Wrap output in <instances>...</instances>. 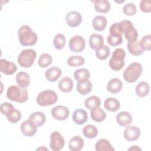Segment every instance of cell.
<instances>
[{
    "label": "cell",
    "mask_w": 151,
    "mask_h": 151,
    "mask_svg": "<svg viewBox=\"0 0 151 151\" xmlns=\"http://www.w3.org/2000/svg\"><path fill=\"white\" fill-rule=\"evenodd\" d=\"M20 44L23 46H31L35 44L37 41V34L32 31L31 27L27 25L21 26L18 31Z\"/></svg>",
    "instance_id": "1"
},
{
    "label": "cell",
    "mask_w": 151,
    "mask_h": 151,
    "mask_svg": "<svg viewBox=\"0 0 151 151\" xmlns=\"http://www.w3.org/2000/svg\"><path fill=\"white\" fill-rule=\"evenodd\" d=\"M6 97L11 101L24 103L28 99L27 87L19 85L11 86L7 89Z\"/></svg>",
    "instance_id": "2"
},
{
    "label": "cell",
    "mask_w": 151,
    "mask_h": 151,
    "mask_svg": "<svg viewBox=\"0 0 151 151\" xmlns=\"http://www.w3.org/2000/svg\"><path fill=\"white\" fill-rule=\"evenodd\" d=\"M143 67L140 63H132L124 70V79L128 83H134L141 75Z\"/></svg>",
    "instance_id": "3"
},
{
    "label": "cell",
    "mask_w": 151,
    "mask_h": 151,
    "mask_svg": "<svg viewBox=\"0 0 151 151\" xmlns=\"http://www.w3.org/2000/svg\"><path fill=\"white\" fill-rule=\"evenodd\" d=\"M126 57L125 51L120 48H117L112 54V57L109 61V67L114 71H119L124 65V58Z\"/></svg>",
    "instance_id": "4"
},
{
    "label": "cell",
    "mask_w": 151,
    "mask_h": 151,
    "mask_svg": "<svg viewBox=\"0 0 151 151\" xmlns=\"http://www.w3.org/2000/svg\"><path fill=\"white\" fill-rule=\"evenodd\" d=\"M58 96L52 90H47L40 92L37 97V103L41 106H47L54 104L57 102Z\"/></svg>",
    "instance_id": "5"
},
{
    "label": "cell",
    "mask_w": 151,
    "mask_h": 151,
    "mask_svg": "<svg viewBox=\"0 0 151 151\" xmlns=\"http://www.w3.org/2000/svg\"><path fill=\"white\" fill-rule=\"evenodd\" d=\"M37 54L34 50L26 49L22 50L18 57V63L22 67H30L36 58Z\"/></svg>",
    "instance_id": "6"
},
{
    "label": "cell",
    "mask_w": 151,
    "mask_h": 151,
    "mask_svg": "<svg viewBox=\"0 0 151 151\" xmlns=\"http://www.w3.org/2000/svg\"><path fill=\"white\" fill-rule=\"evenodd\" d=\"M123 31L126 39L129 42H132L137 40L138 37L137 31L134 27L132 22L129 20H123L120 22Z\"/></svg>",
    "instance_id": "7"
},
{
    "label": "cell",
    "mask_w": 151,
    "mask_h": 151,
    "mask_svg": "<svg viewBox=\"0 0 151 151\" xmlns=\"http://www.w3.org/2000/svg\"><path fill=\"white\" fill-rule=\"evenodd\" d=\"M64 146V139L62 135L57 131L53 132L50 134V146L52 150H61Z\"/></svg>",
    "instance_id": "8"
},
{
    "label": "cell",
    "mask_w": 151,
    "mask_h": 151,
    "mask_svg": "<svg viewBox=\"0 0 151 151\" xmlns=\"http://www.w3.org/2000/svg\"><path fill=\"white\" fill-rule=\"evenodd\" d=\"M86 42L84 39L80 35H76L71 38L69 41V47L74 52H80L84 50Z\"/></svg>",
    "instance_id": "9"
},
{
    "label": "cell",
    "mask_w": 151,
    "mask_h": 151,
    "mask_svg": "<svg viewBox=\"0 0 151 151\" xmlns=\"http://www.w3.org/2000/svg\"><path fill=\"white\" fill-rule=\"evenodd\" d=\"M37 126L29 119L25 120L22 123L20 126L21 131L22 133L28 137L33 136L35 134L37 130Z\"/></svg>",
    "instance_id": "10"
},
{
    "label": "cell",
    "mask_w": 151,
    "mask_h": 151,
    "mask_svg": "<svg viewBox=\"0 0 151 151\" xmlns=\"http://www.w3.org/2000/svg\"><path fill=\"white\" fill-rule=\"evenodd\" d=\"M52 116L58 120H64L69 116L68 109L64 106H57L52 109L51 111Z\"/></svg>",
    "instance_id": "11"
},
{
    "label": "cell",
    "mask_w": 151,
    "mask_h": 151,
    "mask_svg": "<svg viewBox=\"0 0 151 151\" xmlns=\"http://www.w3.org/2000/svg\"><path fill=\"white\" fill-rule=\"evenodd\" d=\"M65 21L67 25L71 27L78 26L82 21L81 15L77 11H70L65 16Z\"/></svg>",
    "instance_id": "12"
},
{
    "label": "cell",
    "mask_w": 151,
    "mask_h": 151,
    "mask_svg": "<svg viewBox=\"0 0 151 151\" xmlns=\"http://www.w3.org/2000/svg\"><path fill=\"white\" fill-rule=\"evenodd\" d=\"M124 137L127 141H134L139 139L140 135V130L136 126H127L124 130Z\"/></svg>",
    "instance_id": "13"
},
{
    "label": "cell",
    "mask_w": 151,
    "mask_h": 151,
    "mask_svg": "<svg viewBox=\"0 0 151 151\" xmlns=\"http://www.w3.org/2000/svg\"><path fill=\"white\" fill-rule=\"evenodd\" d=\"M17 67L15 63L5 59L0 60V71L6 75H12L16 72Z\"/></svg>",
    "instance_id": "14"
},
{
    "label": "cell",
    "mask_w": 151,
    "mask_h": 151,
    "mask_svg": "<svg viewBox=\"0 0 151 151\" xmlns=\"http://www.w3.org/2000/svg\"><path fill=\"white\" fill-rule=\"evenodd\" d=\"M88 115L86 111L83 109H78L73 112V122L78 125H82L87 121Z\"/></svg>",
    "instance_id": "15"
},
{
    "label": "cell",
    "mask_w": 151,
    "mask_h": 151,
    "mask_svg": "<svg viewBox=\"0 0 151 151\" xmlns=\"http://www.w3.org/2000/svg\"><path fill=\"white\" fill-rule=\"evenodd\" d=\"M132 117L127 111H121L116 116L117 123L121 126L125 127L129 126L132 122Z\"/></svg>",
    "instance_id": "16"
},
{
    "label": "cell",
    "mask_w": 151,
    "mask_h": 151,
    "mask_svg": "<svg viewBox=\"0 0 151 151\" xmlns=\"http://www.w3.org/2000/svg\"><path fill=\"white\" fill-rule=\"evenodd\" d=\"M62 72L60 68L57 67H52L46 70L45 73V78L47 80L51 82L57 81L61 76Z\"/></svg>",
    "instance_id": "17"
},
{
    "label": "cell",
    "mask_w": 151,
    "mask_h": 151,
    "mask_svg": "<svg viewBox=\"0 0 151 151\" xmlns=\"http://www.w3.org/2000/svg\"><path fill=\"white\" fill-rule=\"evenodd\" d=\"M92 84L88 80H83L78 81L77 90L81 95H86L92 90Z\"/></svg>",
    "instance_id": "18"
},
{
    "label": "cell",
    "mask_w": 151,
    "mask_h": 151,
    "mask_svg": "<svg viewBox=\"0 0 151 151\" xmlns=\"http://www.w3.org/2000/svg\"><path fill=\"white\" fill-rule=\"evenodd\" d=\"M123 84L121 80L117 78L111 79L107 84V90L113 94L119 93L122 88Z\"/></svg>",
    "instance_id": "19"
},
{
    "label": "cell",
    "mask_w": 151,
    "mask_h": 151,
    "mask_svg": "<svg viewBox=\"0 0 151 151\" xmlns=\"http://www.w3.org/2000/svg\"><path fill=\"white\" fill-rule=\"evenodd\" d=\"M127 47L129 52L135 56L141 55L144 52V50L141 45L140 41L137 40L129 42L127 43Z\"/></svg>",
    "instance_id": "20"
},
{
    "label": "cell",
    "mask_w": 151,
    "mask_h": 151,
    "mask_svg": "<svg viewBox=\"0 0 151 151\" xmlns=\"http://www.w3.org/2000/svg\"><path fill=\"white\" fill-rule=\"evenodd\" d=\"M107 18L102 15H98L94 17L92 21L93 28L97 31H103L107 25Z\"/></svg>",
    "instance_id": "21"
},
{
    "label": "cell",
    "mask_w": 151,
    "mask_h": 151,
    "mask_svg": "<svg viewBox=\"0 0 151 151\" xmlns=\"http://www.w3.org/2000/svg\"><path fill=\"white\" fill-rule=\"evenodd\" d=\"M84 146V140L79 136H75L72 137L68 143L69 149L71 151H79Z\"/></svg>",
    "instance_id": "22"
},
{
    "label": "cell",
    "mask_w": 151,
    "mask_h": 151,
    "mask_svg": "<svg viewBox=\"0 0 151 151\" xmlns=\"http://www.w3.org/2000/svg\"><path fill=\"white\" fill-rule=\"evenodd\" d=\"M58 88L64 93L71 91L73 87V81L68 77H63L58 84Z\"/></svg>",
    "instance_id": "23"
},
{
    "label": "cell",
    "mask_w": 151,
    "mask_h": 151,
    "mask_svg": "<svg viewBox=\"0 0 151 151\" xmlns=\"http://www.w3.org/2000/svg\"><path fill=\"white\" fill-rule=\"evenodd\" d=\"M104 40L102 37V35L97 34H93L91 35L89 38V44L90 47L91 49L96 50L101 46L103 45Z\"/></svg>",
    "instance_id": "24"
},
{
    "label": "cell",
    "mask_w": 151,
    "mask_h": 151,
    "mask_svg": "<svg viewBox=\"0 0 151 151\" xmlns=\"http://www.w3.org/2000/svg\"><path fill=\"white\" fill-rule=\"evenodd\" d=\"M90 116L94 121L101 122L106 119V114L103 109L99 107H96L91 109Z\"/></svg>",
    "instance_id": "25"
},
{
    "label": "cell",
    "mask_w": 151,
    "mask_h": 151,
    "mask_svg": "<svg viewBox=\"0 0 151 151\" xmlns=\"http://www.w3.org/2000/svg\"><path fill=\"white\" fill-rule=\"evenodd\" d=\"M93 2L94 4V9L99 12L106 13L110 9V4L107 0H97Z\"/></svg>",
    "instance_id": "26"
},
{
    "label": "cell",
    "mask_w": 151,
    "mask_h": 151,
    "mask_svg": "<svg viewBox=\"0 0 151 151\" xmlns=\"http://www.w3.org/2000/svg\"><path fill=\"white\" fill-rule=\"evenodd\" d=\"M104 106L106 110L110 111H116L119 109L120 104L117 99L113 97H109L105 100Z\"/></svg>",
    "instance_id": "27"
},
{
    "label": "cell",
    "mask_w": 151,
    "mask_h": 151,
    "mask_svg": "<svg viewBox=\"0 0 151 151\" xmlns=\"http://www.w3.org/2000/svg\"><path fill=\"white\" fill-rule=\"evenodd\" d=\"M95 149L97 151H114V149L110 143L105 139H100L97 142L95 145Z\"/></svg>",
    "instance_id": "28"
},
{
    "label": "cell",
    "mask_w": 151,
    "mask_h": 151,
    "mask_svg": "<svg viewBox=\"0 0 151 151\" xmlns=\"http://www.w3.org/2000/svg\"><path fill=\"white\" fill-rule=\"evenodd\" d=\"M31 121H32L37 126V127H40L43 125L45 122V114L40 111H36L32 113L29 116V119Z\"/></svg>",
    "instance_id": "29"
},
{
    "label": "cell",
    "mask_w": 151,
    "mask_h": 151,
    "mask_svg": "<svg viewBox=\"0 0 151 151\" xmlns=\"http://www.w3.org/2000/svg\"><path fill=\"white\" fill-rule=\"evenodd\" d=\"M149 85L145 81L140 82L136 87V93L140 97L146 96L149 93Z\"/></svg>",
    "instance_id": "30"
},
{
    "label": "cell",
    "mask_w": 151,
    "mask_h": 151,
    "mask_svg": "<svg viewBox=\"0 0 151 151\" xmlns=\"http://www.w3.org/2000/svg\"><path fill=\"white\" fill-rule=\"evenodd\" d=\"M15 78H16V81L17 84L19 86L27 87L29 85V83H30L29 76L28 74L25 72H24V71L19 72L17 74Z\"/></svg>",
    "instance_id": "31"
},
{
    "label": "cell",
    "mask_w": 151,
    "mask_h": 151,
    "mask_svg": "<svg viewBox=\"0 0 151 151\" xmlns=\"http://www.w3.org/2000/svg\"><path fill=\"white\" fill-rule=\"evenodd\" d=\"M83 133L85 137L88 139H93L98 134L97 129L92 124H87L83 129Z\"/></svg>",
    "instance_id": "32"
},
{
    "label": "cell",
    "mask_w": 151,
    "mask_h": 151,
    "mask_svg": "<svg viewBox=\"0 0 151 151\" xmlns=\"http://www.w3.org/2000/svg\"><path fill=\"white\" fill-rule=\"evenodd\" d=\"M85 106L88 109H91L94 107H100L101 105V101L99 97L96 96H92L88 97L84 102Z\"/></svg>",
    "instance_id": "33"
},
{
    "label": "cell",
    "mask_w": 151,
    "mask_h": 151,
    "mask_svg": "<svg viewBox=\"0 0 151 151\" xmlns=\"http://www.w3.org/2000/svg\"><path fill=\"white\" fill-rule=\"evenodd\" d=\"M74 77L77 81H79L83 80H88L90 77V74L87 69L80 68L74 71Z\"/></svg>",
    "instance_id": "34"
},
{
    "label": "cell",
    "mask_w": 151,
    "mask_h": 151,
    "mask_svg": "<svg viewBox=\"0 0 151 151\" xmlns=\"http://www.w3.org/2000/svg\"><path fill=\"white\" fill-rule=\"evenodd\" d=\"M110 48L108 46L106 45H103L97 50H96V55L97 58L104 60H106L108 57L110 55Z\"/></svg>",
    "instance_id": "35"
},
{
    "label": "cell",
    "mask_w": 151,
    "mask_h": 151,
    "mask_svg": "<svg viewBox=\"0 0 151 151\" xmlns=\"http://www.w3.org/2000/svg\"><path fill=\"white\" fill-rule=\"evenodd\" d=\"M67 62L71 67H78L84 64V58L80 55H73L67 59Z\"/></svg>",
    "instance_id": "36"
},
{
    "label": "cell",
    "mask_w": 151,
    "mask_h": 151,
    "mask_svg": "<svg viewBox=\"0 0 151 151\" xmlns=\"http://www.w3.org/2000/svg\"><path fill=\"white\" fill-rule=\"evenodd\" d=\"M52 61V57L50 54L47 53H44L40 55L38 61V64L40 67L45 68L50 65L51 64Z\"/></svg>",
    "instance_id": "37"
},
{
    "label": "cell",
    "mask_w": 151,
    "mask_h": 151,
    "mask_svg": "<svg viewBox=\"0 0 151 151\" xmlns=\"http://www.w3.org/2000/svg\"><path fill=\"white\" fill-rule=\"evenodd\" d=\"M53 44L54 47L59 50L63 49L65 44V38L62 34H57L54 38Z\"/></svg>",
    "instance_id": "38"
},
{
    "label": "cell",
    "mask_w": 151,
    "mask_h": 151,
    "mask_svg": "<svg viewBox=\"0 0 151 151\" xmlns=\"http://www.w3.org/2000/svg\"><path fill=\"white\" fill-rule=\"evenodd\" d=\"M8 120L11 123H16L21 118V113L18 110L14 109L6 116Z\"/></svg>",
    "instance_id": "39"
},
{
    "label": "cell",
    "mask_w": 151,
    "mask_h": 151,
    "mask_svg": "<svg viewBox=\"0 0 151 151\" xmlns=\"http://www.w3.org/2000/svg\"><path fill=\"white\" fill-rule=\"evenodd\" d=\"M107 42L110 45L115 47L123 42V37L122 35L110 34L107 37Z\"/></svg>",
    "instance_id": "40"
},
{
    "label": "cell",
    "mask_w": 151,
    "mask_h": 151,
    "mask_svg": "<svg viewBox=\"0 0 151 151\" xmlns=\"http://www.w3.org/2000/svg\"><path fill=\"white\" fill-rule=\"evenodd\" d=\"M110 34L112 35H122L123 33V27L120 22L119 23H114L112 24L109 29Z\"/></svg>",
    "instance_id": "41"
},
{
    "label": "cell",
    "mask_w": 151,
    "mask_h": 151,
    "mask_svg": "<svg viewBox=\"0 0 151 151\" xmlns=\"http://www.w3.org/2000/svg\"><path fill=\"white\" fill-rule=\"evenodd\" d=\"M144 51H149L151 49V35H145L140 41Z\"/></svg>",
    "instance_id": "42"
},
{
    "label": "cell",
    "mask_w": 151,
    "mask_h": 151,
    "mask_svg": "<svg viewBox=\"0 0 151 151\" xmlns=\"http://www.w3.org/2000/svg\"><path fill=\"white\" fill-rule=\"evenodd\" d=\"M123 11L124 14L129 16H132L136 14V7L134 4L129 3L126 4L123 8Z\"/></svg>",
    "instance_id": "43"
},
{
    "label": "cell",
    "mask_w": 151,
    "mask_h": 151,
    "mask_svg": "<svg viewBox=\"0 0 151 151\" xmlns=\"http://www.w3.org/2000/svg\"><path fill=\"white\" fill-rule=\"evenodd\" d=\"M14 109V106L11 103H9L7 102L2 103L0 107L1 113L5 116H6Z\"/></svg>",
    "instance_id": "44"
},
{
    "label": "cell",
    "mask_w": 151,
    "mask_h": 151,
    "mask_svg": "<svg viewBox=\"0 0 151 151\" xmlns=\"http://www.w3.org/2000/svg\"><path fill=\"white\" fill-rule=\"evenodd\" d=\"M140 9L143 12H150L151 11V1H141L140 2Z\"/></svg>",
    "instance_id": "45"
},
{
    "label": "cell",
    "mask_w": 151,
    "mask_h": 151,
    "mask_svg": "<svg viewBox=\"0 0 151 151\" xmlns=\"http://www.w3.org/2000/svg\"><path fill=\"white\" fill-rule=\"evenodd\" d=\"M141 150L142 149H141L139 147L136 146H132L131 147H130V148L128 149V150Z\"/></svg>",
    "instance_id": "46"
},
{
    "label": "cell",
    "mask_w": 151,
    "mask_h": 151,
    "mask_svg": "<svg viewBox=\"0 0 151 151\" xmlns=\"http://www.w3.org/2000/svg\"><path fill=\"white\" fill-rule=\"evenodd\" d=\"M48 150V149H47V148H46L45 147H39V148H38V149H37V150Z\"/></svg>",
    "instance_id": "47"
}]
</instances>
